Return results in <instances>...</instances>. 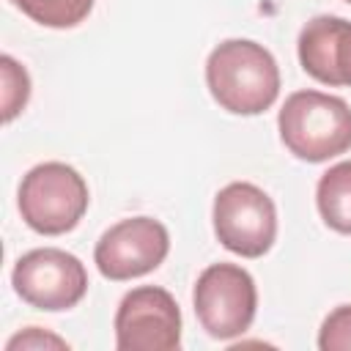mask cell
<instances>
[{"mask_svg": "<svg viewBox=\"0 0 351 351\" xmlns=\"http://www.w3.org/2000/svg\"><path fill=\"white\" fill-rule=\"evenodd\" d=\"M206 85L214 101L233 115H258L280 96L274 55L250 38H228L206 60Z\"/></svg>", "mask_w": 351, "mask_h": 351, "instance_id": "obj_1", "label": "cell"}, {"mask_svg": "<svg viewBox=\"0 0 351 351\" xmlns=\"http://www.w3.org/2000/svg\"><path fill=\"white\" fill-rule=\"evenodd\" d=\"M277 126L282 145L304 162H326L351 148V107L340 96L296 90L285 99Z\"/></svg>", "mask_w": 351, "mask_h": 351, "instance_id": "obj_2", "label": "cell"}, {"mask_svg": "<svg viewBox=\"0 0 351 351\" xmlns=\"http://www.w3.org/2000/svg\"><path fill=\"white\" fill-rule=\"evenodd\" d=\"M88 200L85 178L63 162L36 165L19 184V214L44 236L71 230L88 211Z\"/></svg>", "mask_w": 351, "mask_h": 351, "instance_id": "obj_3", "label": "cell"}, {"mask_svg": "<svg viewBox=\"0 0 351 351\" xmlns=\"http://www.w3.org/2000/svg\"><path fill=\"white\" fill-rule=\"evenodd\" d=\"M214 233L219 244L241 258H261L277 239V208L271 197L247 181L222 186L214 197Z\"/></svg>", "mask_w": 351, "mask_h": 351, "instance_id": "obj_4", "label": "cell"}, {"mask_svg": "<svg viewBox=\"0 0 351 351\" xmlns=\"http://www.w3.org/2000/svg\"><path fill=\"white\" fill-rule=\"evenodd\" d=\"M195 315L200 326L217 337L230 340L250 329L258 307L255 280L236 263H211L195 282Z\"/></svg>", "mask_w": 351, "mask_h": 351, "instance_id": "obj_5", "label": "cell"}, {"mask_svg": "<svg viewBox=\"0 0 351 351\" xmlns=\"http://www.w3.org/2000/svg\"><path fill=\"white\" fill-rule=\"evenodd\" d=\"M14 291L36 310H69L88 291V271L82 261L58 247L25 252L11 271Z\"/></svg>", "mask_w": 351, "mask_h": 351, "instance_id": "obj_6", "label": "cell"}, {"mask_svg": "<svg viewBox=\"0 0 351 351\" xmlns=\"http://www.w3.org/2000/svg\"><path fill=\"white\" fill-rule=\"evenodd\" d=\"M118 351H176L181 346V310L170 291L140 285L129 291L115 313Z\"/></svg>", "mask_w": 351, "mask_h": 351, "instance_id": "obj_7", "label": "cell"}, {"mask_svg": "<svg viewBox=\"0 0 351 351\" xmlns=\"http://www.w3.org/2000/svg\"><path fill=\"white\" fill-rule=\"evenodd\" d=\"M170 252L167 228L151 217H129L101 233L93 250L96 269L115 282L154 271Z\"/></svg>", "mask_w": 351, "mask_h": 351, "instance_id": "obj_8", "label": "cell"}, {"mask_svg": "<svg viewBox=\"0 0 351 351\" xmlns=\"http://www.w3.org/2000/svg\"><path fill=\"white\" fill-rule=\"evenodd\" d=\"M299 63L324 85H351V22L315 16L299 33Z\"/></svg>", "mask_w": 351, "mask_h": 351, "instance_id": "obj_9", "label": "cell"}, {"mask_svg": "<svg viewBox=\"0 0 351 351\" xmlns=\"http://www.w3.org/2000/svg\"><path fill=\"white\" fill-rule=\"evenodd\" d=\"M315 203L332 230L351 233V162H337L318 178Z\"/></svg>", "mask_w": 351, "mask_h": 351, "instance_id": "obj_10", "label": "cell"}, {"mask_svg": "<svg viewBox=\"0 0 351 351\" xmlns=\"http://www.w3.org/2000/svg\"><path fill=\"white\" fill-rule=\"evenodd\" d=\"M11 3L25 16H30L44 27H74L93 8V0H11Z\"/></svg>", "mask_w": 351, "mask_h": 351, "instance_id": "obj_11", "label": "cell"}, {"mask_svg": "<svg viewBox=\"0 0 351 351\" xmlns=\"http://www.w3.org/2000/svg\"><path fill=\"white\" fill-rule=\"evenodd\" d=\"M0 71H3V121L8 123L30 99V77L11 55L0 58Z\"/></svg>", "mask_w": 351, "mask_h": 351, "instance_id": "obj_12", "label": "cell"}, {"mask_svg": "<svg viewBox=\"0 0 351 351\" xmlns=\"http://www.w3.org/2000/svg\"><path fill=\"white\" fill-rule=\"evenodd\" d=\"M321 351H351V304L332 310L318 332Z\"/></svg>", "mask_w": 351, "mask_h": 351, "instance_id": "obj_13", "label": "cell"}, {"mask_svg": "<svg viewBox=\"0 0 351 351\" xmlns=\"http://www.w3.org/2000/svg\"><path fill=\"white\" fill-rule=\"evenodd\" d=\"M14 348H69V343L58 335H49L44 329H38V326H30L22 335L8 340V351H14Z\"/></svg>", "mask_w": 351, "mask_h": 351, "instance_id": "obj_14", "label": "cell"}, {"mask_svg": "<svg viewBox=\"0 0 351 351\" xmlns=\"http://www.w3.org/2000/svg\"><path fill=\"white\" fill-rule=\"evenodd\" d=\"M346 3H351V0H346Z\"/></svg>", "mask_w": 351, "mask_h": 351, "instance_id": "obj_15", "label": "cell"}]
</instances>
